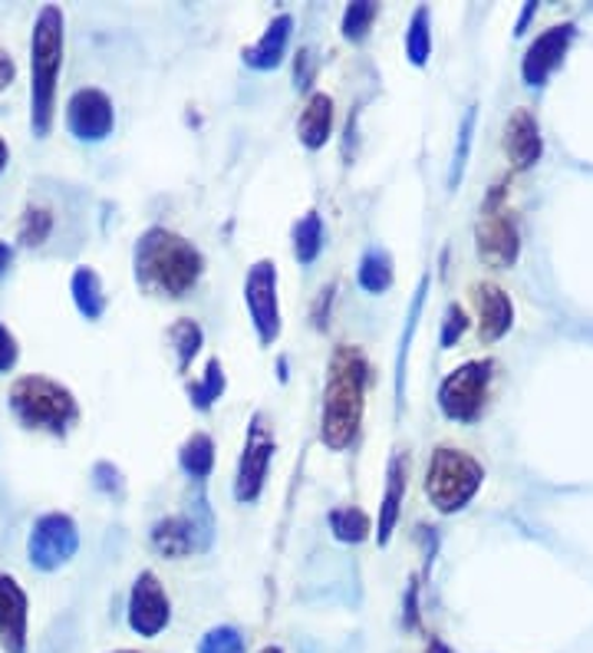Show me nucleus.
<instances>
[{
    "label": "nucleus",
    "mask_w": 593,
    "mask_h": 653,
    "mask_svg": "<svg viewBox=\"0 0 593 653\" xmlns=\"http://www.w3.org/2000/svg\"><path fill=\"white\" fill-rule=\"evenodd\" d=\"M70 290H73V304L76 310L86 317V320H100L103 310H106V294H103V280L93 267H76L73 271V280H70Z\"/></svg>",
    "instance_id": "nucleus-21"
},
{
    "label": "nucleus",
    "mask_w": 593,
    "mask_h": 653,
    "mask_svg": "<svg viewBox=\"0 0 593 653\" xmlns=\"http://www.w3.org/2000/svg\"><path fill=\"white\" fill-rule=\"evenodd\" d=\"M50 228H53V215L47 208H27L23 225H20V238H23V245H43Z\"/></svg>",
    "instance_id": "nucleus-32"
},
{
    "label": "nucleus",
    "mask_w": 593,
    "mask_h": 653,
    "mask_svg": "<svg viewBox=\"0 0 593 653\" xmlns=\"http://www.w3.org/2000/svg\"><path fill=\"white\" fill-rule=\"evenodd\" d=\"M260 653H280V647H264Z\"/></svg>",
    "instance_id": "nucleus-41"
},
{
    "label": "nucleus",
    "mask_w": 593,
    "mask_h": 653,
    "mask_svg": "<svg viewBox=\"0 0 593 653\" xmlns=\"http://www.w3.org/2000/svg\"><path fill=\"white\" fill-rule=\"evenodd\" d=\"M152 544L165 558H185L188 551H195V522L185 516L162 519L152 528Z\"/></svg>",
    "instance_id": "nucleus-20"
},
{
    "label": "nucleus",
    "mask_w": 593,
    "mask_h": 653,
    "mask_svg": "<svg viewBox=\"0 0 593 653\" xmlns=\"http://www.w3.org/2000/svg\"><path fill=\"white\" fill-rule=\"evenodd\" d=\"M472 304L474 314H478V340L481 344H494V340H501L511 330L514 304H511V297L498 284H491V280L474 284Z\"/></svg>",
    "instance_id": "nucleus-14"
},
{
    "label": "nucleus",
    "mask_w": 593,
    "mask_h": 653,
    "mask_svg": "<svg viewBox=\"0 0 593 653\" xmlns=\"http://www.w3.org/2000/svg\"><path fill=\"white\" fill-rule=\"evenodd\" d=\"M10 80H13V60L10 53H0V90L10 86Z\"/></svg>",
    "instance_id": "nucleus-37"
},
{
    "label": "nucleus",
    "mask_w": 593,
    "mask_h": 653,
    "mask_svg": "<svg viewBox=\"0 0 593 653\" xmlns=\"http://www.w3.org/2000/svg\"><path fill=\"white\" fill-rule=\"evenodd\" d=\"M10 262H13V252H10V245H3V242H0V274L10 267Z\"/></svg>",
    "instance_id": "nucleus-39"
},
{
    "label": "nucleus",
    "mask_w": 593,
    "mask_h": 653,
    "mask_svg": "<svg viewBox=\"0 0 593 653\" xmlns=\"http://www.w3.org/2000/svg\"><path fill=\"white\" fill-rule=\"evenodd\" d=\"M577 37V27L574 23H558L551 30H544L524 53V63H521V76L528 86H544L548 76L564 63L571 43Z\"/></svg>",
    "instance_id": "nucleus-13"
},
{
    "label": "nucleus",
    "mask_w": 593,
    "mask_h": 653,
    "mask_svg": "<svg viewBox=\"0 0 593 653\" xmlns=\"http://www.w3.org/2000/svg\"><path fill=\"white\" fill-rule=\"evenodd\" d=\"M7 162H10V149H7V142L0 139V172L7 169Z\"/></svg>",
    "instance_id": "nucleus-40"
},
{
    "label": "nucleus",
    "mask_w": 593,
    "mask_h": 653,
    "mask_svg": "<svg viewBox=\"0 0 593 653\" xmlns=\"http://www.w3.org/2000/svg\"><path fill=\"white\" fill-rule=\"evenodd\" d=\"M17 357H20V350H17V337H13V334L0 324V374L13 370Z\"/></svg>",
    "instance_id": "nucleus-35"
},
{
    "label": "nucleus",
    "mask_w": 593,
    "mask_h": 653,
    "mask_svg": "<svg viewBox=\"0 0 593 653\" xmlns=\"http://www.w3.org/2000/svg\"><path fill=\"white\" fill-rule=\"evenodd\" d=\"M178 466L185 476L192 479H205L215 469V442L205 432H195L192 439H185L182 452H178Z\"/></svg>",
    "instance_id": "nucleus-23"
},
{
    "label": "nucleus",
    "mask_w": 593,
    "mask_h": 653,
    "mask_svg": "<svg viewBox=\"0 0 593 653\" xmlns=\"http://www.w3.org/2000/svg\"><path fill=\"white\" fill-rule=\"evenodd\" d=\"M222 392H225V370H222V360L215 357V360H208L205 380H202V384H192L188 396H192L195 409L208 412V409L222 399Z\"/></svg>",
    "instance_id": "nucleus-28"
},
{
    "label": "nucleus",
    "mask_w": 593,
    "mask_h": 653,
    "mask_svg": "<svg viewBox=\"0 0 593 653\" xmlns=\"http://www.w3.org/2000/svg\"><path fill=\"white\" fill-rule=\"evenodd\" d=\"M491 374H494L491 360H472V364H462L459 370H452L439 387L442 412L456 422H472L488 399Z\"/></svg>",
    "instance_id": "nucleus-7"
},
{
    "label": "nucleus",
    "mask_w": 593,
    "mask_h": 653,
    "mask_svg": "<svg viewBox=\"0 0 593 653\" xmlns=\"http://www.w3.org/2000/svg\"><path fill=\"white\" fill-rule=\"evenodd\" d=\"M290 30H294V17L290 13H280L270 20V27L264 30V37L247 47L241 57L251 70H277L284 63V53H287V43H290Z\"/></svg>",
    "instance_id": "nucleus-17"
},
{
    "label": "nucleus",
    "mask_w": 593,
    "mask_h": 653,
    "mask_svg": "<svg viewBox=\"0 0 593 653\" xmlns=\"http://www.w3.org/2000/svg\"><path fill=\"white\" fill-rule=\"evenodd\" d=\"M469 330V317H466V310L462 307H456V304H449L446 307V320H442V347L449 350V347H456V340L462 337Z\"/></svg>",
    "instance_id": "nucleus-34"
},
{
    "label": "nucleus",
    "mask_w": 593,
    "mask_h": 653,
    "mask_svg": "<svg viewBox=\"0 0 593 653\" xmlns=\"http://www.w3.org/2000/svg\"><path fill=\"white\" fill-rule=\"evenodd\" d=\"M76 548H80L76 522L70 516H60V512H50V516L37 519L33 531H30V541H27L30 564L40 568V571L63 568L76 554Z\"/></svg>",
    "instance_id": "nucleus-9"
},
{
    "label": "nucleus",
    "mask_w": 593,
    "mask_h": 653,
    "mask_svg": "<svg viewBox=\"0 0 593 653\" xmlns=\"http://www.w3.org/2000/svg\"><path fill=\"white\" fill-rule=\"evenodd\" d=\"M432 17H429V7H419L409 20V30H406V57L412 67H426L429 57H432Z\"/></svg>",
    "instance_id": "nucleus-25"
},
{
    "label": "nucleus",
    "mask_w": 593,
    "mask_h": 653,
    "mask_svg": "<svg viewBox=\"0 0 593 653\" xmlns=\"http://www.w3.org/2000/svg\"><path fill=\"white\" fill-rule=\"evenodd\" d=\"M474 245H478V258L491 267H511L518 262L521 235H518V222L504 208V185H494L488 192L481 218L474 225Z\"/></svg>",
    "instance_id": "nucleus-6"
},
{
    "label": "nucleus",
    "mask_w": 593,
    "mask_h": 653,
    "mask_svg": "<svg viewBox=\"0 0 593 653\" xmlns=\"http://www.w3.org/2000/svg\"><path fill=\"white\" fill-rule=\"evenodd\" d=\"M472 132H474V106L466 113V120H462V132H459V152H456L452 175H449V185H452V188L462 182V172H466V162H469V149H472Z\"/></svg>",
    "instance_id": "nucleus-33"
},
{
    "label": "nucleus",
    "mask_w": 593,
    "mask_h": 653,
    "mask_svg": "<svg viewBox=\"0 0 593 653\" xmlns=\"http://www.w3.org/2000/svg\"><path fill=\"white\" fill-rule=\"evenodd\" d=\"M67 126L80 142H100L116 126L113 100L103 90H76L67 103Z\"/></svg>",
    "instance_id": "nucleus-12"
},
{
    "label": "nucleus",
    "mask_w": 593,
    "mask_h": 653,
    "mask_svg": "<svg viewBox=\"0 0 593 653\" xmlns=\"http://www.w3.org/2000/svg\"><path fill=\"white\" fill-rule=\"evenodd\" d=\"M297 63H300V70H294V80H297V86H310V70H314V50H300V53H297Z\"/></svg>",
    "instance_id": "nucleus-36"
},
{
    "label": "nucleus",
    "mask_w": 593,
    "mask_h": 653,
    "mask_svg": "<svg viewBox=\"0 0 593 653\" xmlns=\"http://www.w3.org/2000/svg\"><path fill=\"white\" fill-rule=\"evenodd\" d=\"M402 496H406V459L402 456H392L389 469H386V496H382V512H379V544H389L392 531H396V522H399V512H402Z\"/></svg>",
    "instance_id": "nucleus-19"
},
{
    "label": "nucleus",
    "mask_w": 593,
    "mask_h": 653,
    "mask_svg": "<svg viewBox=\"0 0 593 653\" xmlns=\"http://www.w3.org/2000/svg\"><path fill=\"white\" fill-rule=\"evenodd\" d=\"M168 340H172V347H175V354H178V374H185V370H188V364L195 360V354H198V347H202L205 334H202V327H198L195 320L182 317L178 324H172Z\"/></svg>",
    "instance_id": "nucleus-26"
},
{
    "label": "nucleus",
    "mask_w": 593,
    "mask_h": 653,
    "mask_svg": "<svg viewBox=\"0 0 593 653\" xmlns=\"http://www.w3.org/2000/svg\"><path fill=\"white\" fill-rule=\"evenodd\" d=\"M63 67V10L43 7L30 37V123L43 139L53 126L57 80Z\"/></svg>",
    "instance_id": "nucleus-3"
},
{
    "label": "nucleus",
    "mask_w": 593,
    "mask_h": 653,
    "mask_svg": "<svg viewBox=\"0 0 593 653\" xmlns=\"http://www.w3.org/2000/svg\"><path fill=\"white\" fill-rule=\"evenodd\" d=\"M504 152L511 159V165L518 172L538 165L541 152H544V142H541V126L538 120L528 113V110H514V116L508 120V130H504Z\"/></svg>",
    "instance_id": "nucleus-16"
},
{
    "label": "nucleus",
    "mask_w": 593,
    "mask_h": 653,
    "mask_svg": "<svg viewBox=\"0 0 593 653\" xmlns=\"http://www.w3.org/2000/svg\"><path fill=\"white\" fill-rule=\"evenodd\" d=\"M202 271V252L168 228H149L135 245V280L152 294L185 297L198 284Z\"/></svg>",
    "instance_id": "nucleus-1"
},
{
    "label": "nucleus",
    "mask_w": 593,
    "mask_h": 653,
    "mask_svg": "<svg viewBox=\"0 0 593 653\" xmlns=\"http://www.w3.org/2000/svg\"><path fill=\"white\" fill-rule=\"evenodd\" d=\"M376 13H379V7H376V3H369V0L350 3V7H347V13H344V37H347V40H354V43H359V40L369 33V27H372Z\"/></svg>",
    "instance_id": "nucleus-30"
},
{
    "label": "nucleus",
    "mask_w": 593,
    "mask_h": 653,
    "mask_svg": "<svg viewBox=\"0 0 593 653\" xmlns=\"http://www.w3.org/2000/svg\"><path fill=\"white\" fill-rule=\"evenodd\" d=\"M369 384V364L359 347H337L327 374L324 390V419H320V439L327 449L340 452L347 449L359 432L362 422V392Z\"/></svg>",
    "instance_id": "nucleus-2"
},
{
    "label": "nucleus",
    "mask_w": 593,
    "mask_h": 653,
    "mask_svg": "<svg viewBox=\"0 0 593 653\" xmlns=\"http://www.w3.org/2000/svg\"><path fill=\"white\" fill-rule=\"evenodd\" d=\"M244 304L257 340L270 347L280 337V307H277V267L274 262H257L244 280Z\"/></svg>",
    "instance_id": "nucleus-10"
},
{
    "label": "nucleus",
    "mask_w": 593,
    "mask_h": 653,
    "mask_svg": "<svg viewBox=\"0 0 593 653\" xmlns=\"http://www.w3.org/2000/svg\"><path fill=\"white\" fill-rule=\"evenodd\" d=\"M0 647L27 653V594L7 574H0Z\"/></svg>",
    "instance_id": "nucleus-15"
},
{
    "label": "nucleus",
    "mask_w": 593,
    "mask_h": 653,
    "mask_svg": "<svg viewBox=\"0 0 593 653\" xmlns=\"http://www.w3.org/2000/svg\"><path fill=\"white\" fill-rule=\"evenodd\" d=\"M10 409L27 429L47 432H67L80 416L73 392L47 377H20L10 387Z\"/></svg>",
    "instance_id": "nucleus-5"
},
{
    "label": "nucleus",
    "mask_w": 593,
    "mask_h": 653,
    "mask_svg": "<svg viewBox=\"0 0 593 653\" xmlns=\"http://www.w3.org/2000/svg\"><path fill=\"white\" fill-rule=\"evenodd\" d=\"M356 280L366 294H386L392 287V258L386 248H366V255L359 258Z\"/></svg>",
    "instance_id": "nucleus-22"
},
{
    "label": "nucleus",
    "mask_w": 593,
    "mask_h": 653,
    "mask_svg": "<svg viewBox=\"0 0 593 653\" xmlns=\"http://www.w3.org/2000/svg\"><path fill=\"white\" fill-rule=\"evenodd\" d=\"M198 653H247V647H244V637L237 634L235 628H212L202 637Z\"/></svg>",
    "instance_id": "nucleus-31"
},
{
    "label": "nucleus",
    "mask_w": 593,
    "mask_h": 653,
    "mask_svg": "<svg viewBox=\"0 0 593 653\" xmlns=\"http://www.w3.org/2000/svg\"><path fill=\"white\" fill-rule=\"evenodd\" d=\"M116 653H135V651H116Z\"/></svg>",
    "instance_id": "nucleus-42"
},
{
    "label": "nucleus",
    "mask_w": 593,
    "mask_h": 653,
    "mask_svg": "<svg viewBox=\"0 0 593 653\" xmlns=\"http://www.w3.org/2000/svg\"><path fill=\"white\" fill-rule=\"evenodd\" d=\"M534 10H538V3H528V7H524V13H521V20H518V30H514V33H524V27H528V20L534 17Z\"/></svg>",
    "instance_id": "nucleus-38"
},
{
    "label": "nucleus",
    "mask_w": 593,
    "mask_h": 653,
    "mask_svg": "<svg viewBox=\"0 0 593 653\" xmlns=\"http://www.w3.org/2000/svg\"><path fill=\"white\" fill-rule=\"evenodd\" d=\"M172 621V604L165 588L159 584V578L152 571H142L132 584V598H129V628L139 637H159Z\"/></svg>",
    "instance_id": "nucleus-11"
},
{
    "label": "nucleus",
    "mask_w": 593,
    "mask_h": 653,
    "mask_svg": "<svg viewBox=\"0 0 593 653\" xmlns=\"http://www.w3.org/2000/svg\"><path fill=\"white\" fill-rule=\"evenodd\" d=\"M270 459H274V429L267 426L264 412H254V419L247 426V439H244L241 459H237L235 499L241 506H247V502H254L260 496Z\"/></svg>",
    "instance_id": "nucleus-8"
},
{
    "label": "nucleus",
    "mask_w": 593,
    "mask_h": 653,
    "mask_svg": "<svg viewBox=\"0 0 593 653\" xmlns=\"http://www.w3.org/2000/svg\"><path fill=\"white\" fill-rule=\"evenodd\" d=\"M481 482H484V469L474 456L452 446H439L432 452L426 472V496L442 516L462 512L481 489Z\"/></svg>",
    "instance_id": "nucleus-4"
},
{
    "label": "nucleus",
    "mask_w": 593,
    "mask_h": 653,
    "mask_svg": "<svg viewBox=\"0 0 593 653\" xmlns=\"http://www.w3.org/2000/svg\"><path fill=\"white\" fill-rule=\"evenodd\" d=\"M330 132H334V100L327 93H314L297 120V135L310 152H317L330 142Z\"/></svg>",
    "instance_id": "nucleus-18"
},
{
    "label": "nucleus",
    "mask_w": 593,
    "mask_h": 653,
    "mask_svg": "<svg viewBox=\"0 0 593 653\" xmlns=\"http://www.w3.org/2000/svg\"><path fill=\"white\" fill-rule=\"evenodd\" d=\"M324 252V218L317 212H307L294 225V258L300 264H314Z\"/></svg>",
    "instance_id": "nucleus-24"
},
{
    "label": "nucleus",
    "mask_w": 593,
    "mask_h": 653,
    "mask_svg": "<svg viewBox=\"0 0 593 653\" xmlns=\"http://www.w3.org/2000/svg\"><path fill=\"white\" fill-rule=\"evenodd\" d=\"M426 284L429 280H422L419 290H416V300H412V310H409V320H406V334H402V344H399V360H396V396H399V402H402V384H406V357H409V344H412V334H416V324H419Z\"/></svg>",
    "instance_id": "nucleus-29"
},
{
    "label": "nucleus",
    "mask_w": 593,
    "mask_h": 653,
    "mask_svg": "<svg viewBox=\"0 0 593 653\" xmlns=\"http://www.w3.org/2000/svg\"><path fill=\"white\" fill-rule=\"evenodd\" d=\"M330 531H334L340 541L359 544V541H366V538H369L372 522H369V516H366L362 509L347 506V509H334V512H330Z\"/></svg>",
    "instance_id": "nucleus-27"
}]
</instances>
